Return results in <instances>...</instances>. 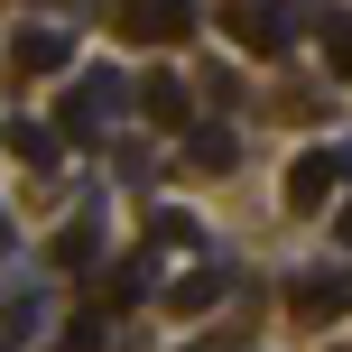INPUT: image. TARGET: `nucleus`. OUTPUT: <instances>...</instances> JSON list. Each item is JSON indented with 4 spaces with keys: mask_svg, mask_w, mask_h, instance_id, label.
I'll return each instance as SVG.
<instances>
[{
    "mask_svg": "<svg viewBox=\"0 0 352 352\" xmlns=\"http://www.w3.org/2000/svg\"><path fill=\"white\" fill-rule=\"evenodd\" d=\"M195 0H121V10H111V28L130 37V47H186L195 37Z\"/></svg>",
    "mask_w": 352,
    "mask_h": 352,
    "instance_id": "f257e3e1",
    "label": "nucleus"
},
{
    "mask_svg": "<svg viewBox=\"0 0 352 352\" xmlns=\"http://www.w3.org/2000/svg\"><path fill=\"white\" fill-rule=\"evenodd\" d=\"M223 28L241 37L250 56H287V37L306 28V0H278V10H260V0H223Z\"/></svg>",
    "mask_w": 352,
    "mask_h": 352,
    "instance_id": "f03ea898",
    "label": "nucleus"
},
{
    "mask_svg": "<svg viewBox=\"0 0 352 352\" xmlns=\"http://www.w3.org/2000/svg\"><path fill=\"white\" fill-rule=\"evenodd\" d=\"M121 102H140L121 74H84V84L65 93V111H56V130H65V140H102V121H121Z\"/></svg>",
    "mask_w": 352,
    "mask_h": 352,
    "instance_id": "7ed1b4c3",
    "label": "nucleus"
},
{
    "mask_svg": "<svg viewBox=\"0 0 352 352\" xmlns=\"http://www.w3.org/2000/svg\"><path fill=\"white\" fill-rule=\"evenodd\" d=\"M287 306H297V324H343L352 316V278L343 269H306V278L287 287Z\"/></svg>",
    "mask_w": 352,
    "mask_h": 352,
    "instance_id": "20e7f679",
    "label": "nucleus"
},
{
    "mask_svg": "<svg viewBox=\"0 0 352 352\" xmlns=\"http://www.w3.org/2000/svg\"><path fill=\"white\" fill-rule=\"evenodd\" d=\"M334 186H343V158H334V148H306V158L287 167V204H297V213H324Z\"/></svg>",
    "mask_w": 352,
    "mask_h": 352,
    "instance_id": "39448f33",
    "label": "nucleus"
},
{
    "mask_svg": "<svg viewBox=\"0 0 352 352\" xmlns=\"http://www.w3.org/2000/svg\"><path fill=\"white\" fill-rule=\"evenodd\" d=\"M0 140H10V158H19V167H37V176L65 158V130H56V121H0Z\"/></svg>",
    "mask_w": 352,
    "mask_h": 352,
    "instance_id": "423d86ee",
    "label": "nucleus"
},
{
    "mask_svg": "<svg viewBox=\"0 0 352 352\" xmlns=\"http://www.w3.org/2000/svg\"><path fill=\"white\" fill-rule=\"evenodd\" d=\"M148 278H158V260H148V250H130L121 269H102V306H111V316H121V306H140Z\"/></svg>",
    "mask_w": 352,
    "mask_h": 352,
    "instance_id": "0eeeda50",
    "label": "nucleus"
},
{
    "mask_svg": "<svg viewBox=\"0 0 352 352\" xmlns=\"http://www.w3.org/2000/svg\"><path fill=\"white\" fill-rule=\"evenodd\" d=\"M186 158L204 167V176H223V167H241V140H232L223 121H195V140H186Z\"/></svg>",
    "mask_w": 352,
    "mask_h": 352,
    "instance_id": "6e6552de",
    "label": "nucleus"
},
{
    "mask_svg": "<svg viewBox=\"0 0 352 352\" xmlns=\"http://www.w3.org/2000/svg\"><path fill=\"white\" fill-rule=\"evenodd\" d=\"M140 111H148V121H158V130H176V121H186V74H148V84H140Z\"/></svg>",
    "mask_w": 352,
    "mask_h": 352,
    "instance_id": "1a4fd4ad",
    "label": "nucleus"
},
{
    "mask_svg": "<svg viewBox=\"0 0 352 352\" xmlns=\"http://www.w3.org/2000/svg\"><path fill=\"white\" fill-rule=\"evenodd\" d=\"M10 56H19L28 74H56V65H65V28H19V37H10Z\"/></svg>",
    "mask_w": 352,
    "mask_h": 352,
    "instance_id": "9d476101",
    "label": "nucleus"
},
{
    "mask_svg": "<svg viewBox=\"0 0 352 352\" xmlns=\"http://www.w3.org/2000/svg\"><path fill=\"white\" fill-rule=\"evenodd\" d=\"M167 306H176V316H204V306H223V269H186V278L167 287Z\"/></svg>",
    "mask_w": 352,
    "mask_h": 352,
    "instance_id": "9b49d317",
    "label": "nucleus"
},
{
    "mask_svg": "<svg viewBox=\"0 0 352 352\" xmlns=\"http://www.w3.org/2000/svg\"><path fill=\"white\" fill-rule=\"evenodd\" d=\"M47 260H56V269H93V260H102V232H93V223H65Z\"/></svg>",
    "mask_w": 352,
    "mask_h": 352,
    "instance_id": "f8f14e48",
    "label": "nucleus"
},
{
    "mask_svg": "<svg viewBox=\"0 0 352 352\" xmlns=\"http://www.w3.org/2000/svg\"><path fill=\"white\" fill-rule=\"evenodd\" d=\"M324 65H334V84H352V19H324Z\"/></svg>",
    "mask_w": 352,
    "mask_h": 352,
    "instance_id": "ddd939ff",
    "label": "nucleus"
},
{
    "mask_svg": "<svg viewBox=\"0 0 352 352\" xmlns=\"http://www.w3.org/2000/svg\"><path fill=\"white\" fill-rule=\"evenodd\" d=\"M148 241H158V250H176V241H186V250H195V223H186V213H167V204H158V213H148Z\"/></svg>",
    "mask_w": 352,
    "mask_h": 352,
    "instance_id": "4468645a",
    "label": "nucleus"
},
{
    "mask_svg": "<svg viewBox=\"0 0 352 352\" xmlns=\"http://www.w3.org/2000/svg\"><path fill=\"white\" fill-rule=\"evenodd\" d=\"M56 352H102V316H74L65 334H56Z\"/></svg>",
    "mask_w": 352,
    "mask_h": 352,
    "instance_id": "2eb2a0df",
    "label": "nucleus"
},
{
    "mask_svg": "<svg viewBox=\"0 0 352 352\" xmlns=\"http://www.w3.org/2000/svg\"><path fill=\"white\" fill-rule=\"evenodd\" d=\"M334 232H343V250H352V204H343V223H334Z\"/></svg>",
    "mask_w": 352,
    "mask_h": 352,
    "instance_id": "dca6fc26",
    "label": "nucleus"
},
{
    "mask_svg": "<svg viewBox=\"0 0 352 352\" xmlns=\"http://www.w3.org/2000/svg\"><path fill=\"white\" fill-rule=\"evenodd\" d=\"M0 250H10V213H0Z\"/></svg>",
    "mask_w": 352,
    "mask_h": 352,
    "instance_id": "f3484780",
    "label": "nucleus"
},
{
    "mask_svg": "<svg viewBox=\"0 0 352 352\" xmlns=\"http://www.w3.org/2000/svg\"><path fill=\"white\" fill-rule=\"evenodd\" d=\"M186 352H223V343H186Z\"/></svg>",
    "mask_w": 352,
    "mask_h": 352,
    "instance_id": "a211bd4d",
    "label": "nucleus"
},
{
    "mask_svg": "<svg viewBox=\"0 0 352 352\" xmlns=\"http://www.w3.org/2000/svg\"><path fill=\"white\" fill-rule=\"evenodd\" d=\"M0 352H19V343H0Z\"/></svg>",
    "mask_w": 352,
    "mask_h": 352,
    "instance_id": "6ab92c4d",
    "label": "nucleus"
}]
</instances>
